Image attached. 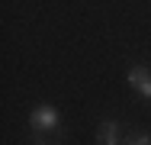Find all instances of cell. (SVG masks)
I'll use <instances>...</instances> for the list:
<instances>
[{"mask_svg":"<svg viewBox=\"0 0 151 145\" xmlns=\"http://www.w3.org/2000/svg\"><path fill=\"white\" fill-rule=\"evenodd\" d=\"M29 123H32L35 132H52V129L58 126V110H55L52 103H39V107L32 110Z\"/></svg>","mask_w":151,"mask_h":145,"instance_id":"cell-1","label":"cell"},{"mask_svg":"<svg viewBox=\"0 0 151 145\" xmlns=\"http://www.w3.org/2000/svg\"><path fill=\"white\" fill-rule=\"evenodd\" d=\"M129 84L135 87L142 97H151V71L148 68H132L129 71Z\"/></svg>","mask_w":151,"mask_h":145,"instance_id":"cell-2","label":"cell"},{"mask_svg":"<svg viewBox=\"0 0 151 145\" xmlns=\"http://www.w3.org/2000/svg\"><path fill=\"white\" fill-rule=\"evenodd\" d=\"M96 142L100 145H116L119 142V123L116 119H106L96 126Z\"/></svg>","mask_w":151,"mask_h":145,"instance_id":"cell-3","label":"cell"},{"mask_svg":"<svg viewBox=\"0 0 151 145\" xmlns=\"http://www.w3.org/2000/svg\"><path fill=\"white\" fill-rule=\"evenodd\" d=\"M125 142L129 145H151V132H132Z\"/></svg>","mask_w":151,"mask_h":145,"instance_id":"cell-4","label":"cell"}]
</instances>
